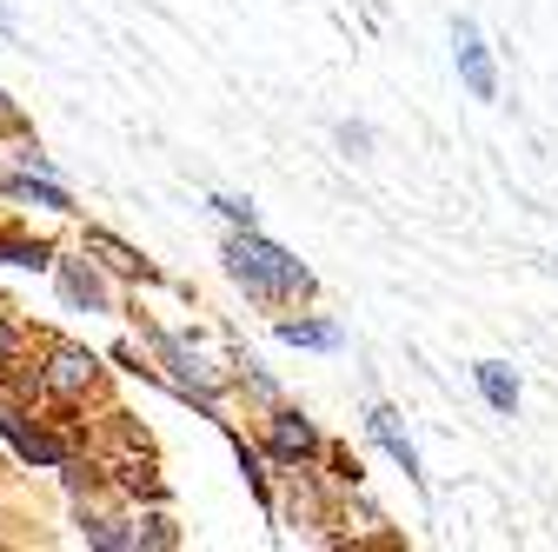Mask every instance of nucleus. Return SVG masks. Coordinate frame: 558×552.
I'll return each instance as SVG.
<instances>
[{
	"label": "nucleus",
	"mask_w": 558,
	"mask_h": 552,
	"mask_svg": "<svg viewBox=\"0 0 558 552\" xmlns=\"http://www.w3.org/2000/svg\"><path fill=\"white\" fill-rule=\"evenodd\" d=\"M366 141H373L366 127H339V147H353V154H366Z\"/></svg>",
	"instance_id": "nucleus-15"
},
{
	"label": "nucleus",
	"mask_w": 558,
	"mask_h": 552,
	"mask_svg": "<svg viewBox=\"0 0 558 552\" xmlns=\"http://www.w3.org/2000/svg\"><path fill=\"white\" fill-rule=\"evenodd\" d=\"M227 266H233V280H240L253 300H293V293H313V273H306L287 247L259 240L253 227L227 240Z\"/></svg>",
	"instance_id": "nucleus-1"
},
{
	"label": "nucleus",
	"mask_w": 558,
	"mask_h": 552,
	"mask_svg": "<svg viewBox=\"0 0 558 552\" xmlns=\"http://www.w3.org/2000/svg\"><path fill=\"white\" fill-rule=\"evenodd\" d=\"M366 433H373V440H379V446H386L399 466H405V479H412V487L426 479V472H418V446L405 440V427H399V412H392V406H373V412H366Z\"/></svg>",
	"instance_id": "nucleus-3"
},
{
	"label": "nucleus",
	"mask_w": 558,
	"mask_h": 552,
	"mask_svg": "<svg viewBox=\"0 0 558 552\" xmlns=\"http://www.w3.org/2000/svg\"><path fill=\"white\" fill-rule=\"evenodd\" d=\"M47 386H53V393H87V386H94V353H81V347H53Z\"/></svg>",
	"instance_id": "nucleus-5"
},
{
	"label": "nucleus",
	"mask_w": 558,
	"mask_h": 552,
	"mask_svg": "<svg viewBox=\"0 0 558 552\" xmlns=\"http://www.w3.org/2000/svg\"><path fill=\"white\" fill-rule=\"evenodd\" d=\"M279 339H287V347H339V326H326V320H287Z\"/></svg>",
	"instance_id": "nucleus-11"
},
{
	"label": "nucleus",
	"mask_w": 558,
	"mask_h": 552,
	"mask_svg": "<svg viewBox=\"0 0 558 552\" xmlns=\"http://www.w3.org/2000/svg\"><path fill=\"white\" fill-rule=\"evenodd\" d=\"M0 260H14V266H47L53 253H47V247H27V240H0Z\"/></svg>",
	"instance_id": "nucleus-13"
},
{
	"label": "nucleus",
	"mask_w": 558,
	"mask_h": 552,
	"mask_svg": "<svg viewBox=\"0 0 558 552\" xmlns=\"http://www.w3.org/2000/svg\"><path fill=\"white\" fill-rule=\"evenodd\" d=\"M60 293L74 300V307H87V313H107V287L94 280L87 260H60Z\"/></svg>",
	"instance_id": "nucleus-6"
},
{
	"label": "nucleus",
	"mask_w": 558,
	"mask_h": 552,
	"mask_svg": "<svg viewBox=\"0 0 558 552\" xmlns=\"http://www.w3.org/2000/svg\"><path fill=\"white\" fill-rule=\"evenodd\" d=\"M452 60H459V81L472 87V100H493L499 94V74H493V60H485V40H478L472 21L452 27Z\"/></svg>",
	"instance_id": "nucleus-2"
},
{
	"label": "nucleus",
	"mask_w": 558,
	"mask_h": 552,
	"mask_svg": "<svg viewBox=\"0 0 558 552\" xmlns=\"http://www.w3.org/2000/svg\"><path fill=\"white\" fill-rule=\"evenodd\" d=\"M0 133H21V113L14 107H0Z\"/></svg>",
	"instance_id": "nucleus-16"
},
{
	"label": "nucleus",
	"mask_w": 558,
	"mask_h": 552,
	"mask_svg": "<svg viewBox=\"0 0 558 552\" xmlns=\"http://www.w3.org/2000/svg\"><path fill=\"white\" fill-rule=\"evenodd\" d=\"M87 253H100V260H107L113 273H126V280H154V266H147V260H140L133 247H120L113 233H87Z\"/></svg>",
	"instance_id": "nucleus-8"
},
{
	"label": "nucleus",
	"mask_w": 558,
	"mask_h": 552,
	"mask_svg": "<svg viewBox=\"0 0 558 552\" xmlns=\"http://www.w3.org/2000/svg\"><path fill=\"white\" fill-rule=\"evenodd\" d=\"M272 453L279 459H313L319 453V433L300 420V412H279V420H272Z\"/></svg>",
	"instance_id": "nucleus-7"
},
{
	"label": "nucleus",
	"mask_w": 558,
	"mask_h": 552,
	"mask_svg": "<svg viewBox=\"0 0 558 552\" xmlns=\"http://www.w3.org/2000/svg\"><path fill=\"white\" fill-rule=\"evenodd\" d=\"M0 27H8V34H14V14H8V8H0Z\"/></svg>",
	"instance_id": "nucleus-17"
},
{
	"label": "nucleus",
	"mask_w": 558,
	"mask_h": 552,
	"mask_svg": "<svg viewBox=\"0 0 558 552\" xmlns=\"http://www.w3.org/2000/svg\"><path fill=\"white\" fill-rule=\"evenodd\" d=\"M81 532H87L94 545H107V552H126V545H140L133 532H120V526H107V519H94V526H81Z\"/></svg>",
	"instance_id": "nucleus-12"
},
{
	"label": "nucleus",
	"mask_w": 558,
	"mask_h": 552,
	"mask_svg": "<svg viewBox=\"0 0 558 552\" xmlns=\"http://www.w3.org/2000/svg\"><path fill=\"white\" fill-rule=\"evenodd\" d=\"M0 433H8L14 453L34 459V466H53V459H60V440H47L40 427H27V412H14V406H0Z\"/></svg>",
	"instance_id": "nucleus-4"
},
{
	"label": "nucleus",
	"mask_w": 558,
	"mask_h": 552,
	"mask_svg": "<svg viewBox=\"0 0 558 552\" xmlns=\"http://www.w3.org/2000/svg\"><path fill=\"white\" fill-rule=\"evenodd\" d=\"M214 206H220L233 227H253V200H214Z\"/></svg>",
	"instance_id": "nucleus-14"
},
{
	"label": "nucleus",
	"mask_w": 558,
	"mask_h": 552,
	"mask_svg": "<svg viewBox=\"0 0 558 552\" xmlns=\"http://www.w3.org/2000/svg\"><path fill=\"white\" fill-rule=\"evenodd\" d=\"M8 193H14V200H34V206H47V214H74V200H66L53 180H34V173L8 180Z\"/></svg>",
	"instance_id": "nucleus-10"
},
{
	"label": "nucleus",
	"mask_w": 558,
	"mask_h": 552,
	"mask_svg": "<svg viewBox=\"0 0 558 552\" xmlns=\"http://www.w3.org/2000/svg\"><path fill=\"white\" fill-rule=\"evenodd\" d=\"M478 393L493 399L499 412H519V380H512V373H506L499 360H478Z\"/></svg>",
	"instance_id": "nucleus-9"
}]
</instances>
